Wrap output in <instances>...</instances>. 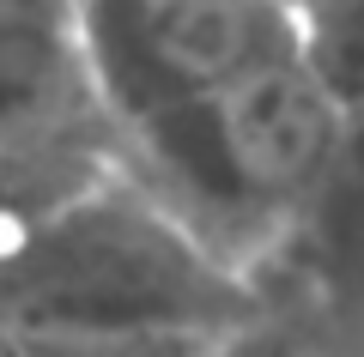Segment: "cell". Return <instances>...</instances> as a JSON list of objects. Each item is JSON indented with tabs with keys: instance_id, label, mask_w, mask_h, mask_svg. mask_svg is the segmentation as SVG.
I'll list each match as a JSON object with an SVG mask.
<instances>
[{
	"instance_id": "obj_7",
	"label": "cell",
	"mask_w": 364,
	"mask_h": 357,
	"mask_svg": "<svg viewBox=\"0 0 364 357\" xmlns=\"http://www.w3.org/2000/svg\"><path fill=\"white\" fill-rule=\"evenodd\" d=\"M0 357H31V339L13 315H0Z\"/></svg>"
},
{
	"instance_id": "obj_3",
	"label": "cell",
	"mask_w": 364,
	"mask_h": 357,
	"mask_svg": "<svg viewBox=\"0 0 364 357\" xmlns=\"http://www.w3.org/2000/svg\"><path fill=\"white\" fill-rule=\"evenodd\" d=\"M79 49L109 140L304 49L291 0H79Z\"/></svg>"
},
{
	"instance_id": "obj_6",
	"label": "cell",
	"mask_w": 364,
	"mask_h": 357,
	"mask_svg": "<svg viewBox=\"0 0 364 357\" xmlns=\"http://www.w3.org/2000/svg\"><path fill=\"white\" fill-rule=\"evenodd\" d=\"M219 357H310V345H304L286 321L249 315L243 327H231V333L219 339Z\"/></svg>"
},
{
	"instance_id": "obj_4",
	"label": "cell",
	"mask_w": 364,
	"mask_h": 357,
	"mask_svg": "<svg viewBox=\"0 0 364 357\" xmlns=\"http://www.w3.org/2000/svg\"><path fill=\"white\" fill-rule=\"evenodd\" d=\"M304 37V61L322 79V91L334 97L340 121H346V145H340L334 182L322 188V200L310 206V218L298 224L291 243H304L316 224L334 218L340 255L334 279L358 285V243H364V0H291Z\"/></svg>"
},
{
	"instance_id": "obj_5",
	"label": "cell",
	"mask_w": 364,
	"mask_h": 357,
	"mask_svg": "<svg viewBox=\"0 0 364 357\" xmlns=\"http://www.w3.org/2000/svg\"><path fill=\"white\" fill-rule=\"evenodd\" d=\"M31 357H219L225 333L134 327V333H25Z\"/></svg>"
},
{
	"instance_id": "obj_2",
	"label": "cell",
	"mask_w": 364,
	"mask_h": 357,
	"mask_svg": "<svg viewBox=\"0 0 364 357\" xmlns=\"http://www.w3.org/2000/svg\"><path fill=\"white\" fill-rule=\"evenodd\" d=\"M0 315L25 333H231L261 315V285L116 164L0 260Z\"/></svg>"
},
{
	"instance_id": "obj_1",
	"label": "cell",
	"mask_w": 364,
	"mask_h": 357,
	"mask_svg": "<svg viewBox=\"0 0 364 357\" xmlns=\"http://www.w3.org/2000/svg\"><path fill=\"white\" fill-rule=\"evenodd\" d=\"M346 121L310 61L286 55L116 133V164L219 260L255 279L334 182Z\"/></svg>"
}]
</instances>
